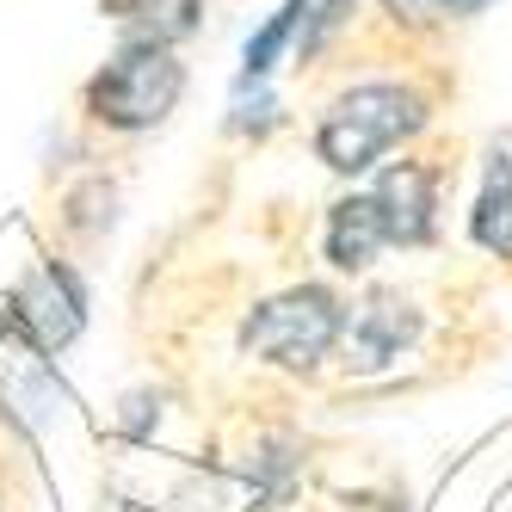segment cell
<instances>
[{
  "instance_id": "obj_9",
  "label": "cell",
  "mask_w": 512,
  "mask_h": 512,
  "mask_svg": "<svg viewBox=\"0 0 512 512\" xmlns=\"http://www.w3.org/2000/svg\"><path fill=\"white\" fill-rule=\"evenodd\" d=\"M105 13L124 25V38L179 44L204 25V0H105Z\"/></svg>"
},
{
  "instance_id": "obj_11",
  "label": "cell",
  "mask_w": 512,
  "mask_h": 512,
  "mask_svg": "<svg viewBox=\"0 0 512 512\" xmlns=\"http://www.w3.org/2000/svg\"><path fill=\"white\" fill-rule=\"evenodd\" d=\"M346 19H352V0H315V19H309V31H303V56H315Z\"/></svg>"
},
{
  "instance_id": "obj_2",
  "label": "cell",
  "mask_w": 512,
  "mask_h": 512,
  "mask_svg": "<svg viewBox=\"0 0 512 512\" xmlns=\"http://www.w3.org/2000/svg\"><path fill=\"white\" fill-rule=\"evenodd\" d=\"M179 99H186V62H179V50L149 44V38H124L87 75L81 112L112 136H149L179 112Z\"/></svg>"
},
{
  "instance_id": "obj_12",
  "label": "cell",
  "mask_w": 512,
  "mask_h": 512,
  "mask_svg": "<svg viewBox=\"0 0 512 512\" xmlns=\"http://www.w3.org/2000/svg\"><path fill=\"white\" fill-rule=\"evenodd\" d=\"M118 426H124V438H149L161 426V401L155 395H130L124 414H118Z\"/></svg>"
},
{
  "instance_id": "obj_3",
  "label": "cell",
  "mask_w": 512,
  "mask_h": 512,
  "mask_svg": "<svg viewBox=\"0 0 512 512\" xmlns=\"http://www.w3.org/2000/svg\"><path fill=\"white\" fill-rule=\"evenodd\" d=\"M340 340H346V303L327 284H290L278 297L253 303V315L241 321V352L290 377H315L340 352Z\"/></svg>"
},
{
  "instance_id": "obj_13",
  "label": "cell",
  "mask_w": 512,
  "mask_h": 512,
  "mask_svg": "<svg viewBox=\"0 0 512 512\" xmlns=\"http://www.w3.org/2000/svg\"><path fill=\"white\" fill-rule=\"evenodd\" d=\"M124 512H155V506H124Z\"/></svg>"
},
{
  "instance_id": "obj_7",
  "label": "cell",
  "mask_w": 512,
  "mask_h": 512,
  "mask_svg": "<svg viewBox=\"0 0 512 512\" xmlns=\"http://www.w3.org/2000/svg\"><path fill=\"white\" fill-rule=\"evenodd\" d=\"M469 241L494 260H512V130L488 136L482 186H475V204H469Z\"/></svg>"
},
{
  "instance_id": "obj_4",
  "label": "cell",
  "mask_w": 512,
  "mask_h": 512,
  "mask_svg": "<svg viewBox=\"0 0 512 512\" xmlns=\"http://www.w3.org/2000/svg\"><path fill=\"white\" fill-rule=\"evenodd\" d=\"M0 327L13 340H25L31 352H62L81 340L87 327V290L75 278V266L62 260H38L0 303Z\"/></svg>"
},
{
  "instance_id": "obj_10",
  "label": "cell",
  "mask_w": 512,
  "mask_h": 512,
  "mask_svg": "<svg viewBox=\"0 0 512 512\" xmlns=\"http://www.w3.org/2000/svg\"><path fill=\"white\" fill-rule=\"evenodd\" d=\"M377 7L401 31H445V25H463V19H482L494 0H377Z\"/></svg>"
},
{
  "instance_id": "obj_1",
  "label": "cell",
  "mask_w": 512,
  "mask_h": 512,
  "mask_svg": "<svg viewBox=\"0 0 512 512\" xmlns=\"http://www.w3.org/2000/svg\"><path fill=\"white\" fill-rule=\"evenodd\" d=\"M432 112H438V99L420 81H408V75L352 81V87H340L334 99L321 105V118L309 130V149H315V161L327 173L358 179V173H371L383 155L420 142Z\"/></svg>"
},
{
  "instance_id": "obj_5",
  "label": "cell",
  "mask_w": 512,
  "mask_h": 512,
  "mask_svg": "<svg viewBox=\"0 0 512 512\" xmlns=\"http://www.w3.org/2000/svg\"><path fill=\"white\" fill-rule=\"evenodd\" d=\"M358 198H364V210H371L383 247H432L438 210H445V167L426 161V155L389 161Z\"/></svg>"
},
{
  "instance_id": "obj_8",
  "label": "cell",
  "mask_w": 512,
  "mask_h": 512,
  "mask_svg": "<svg viewBox=\"0 0 512 512\" xmlns=\"http://www.w3.org/2000/svg\"><path fill=\"white\" fill-rule=\"evenodd\" d=\"M315 19V0H284V7L253 31L247 50H241V75H235V93H253V87H266V75L278 68V56L290 50V38H303Z\"/></svg>"
},
{
  "instance_id": "obj_6",
  "label": "cell",
  "mask_w": 512,
  "mask_h": 512,
  "mask_svg": "<svg viewBox=\"0 0 512 512\" xmlns=\"http://www.w3.org/2000/svg\"><path fill=\"white\" fill-rule=\"evenodd\" d=\"M420 340V309L401 297V290H364V297L346 309V340L340 358L346 371H383Z\"/></svg>"
}]
</instances>
